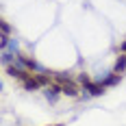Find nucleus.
Instances as JSON below:
<instances>
[{
	"label": "nucleus",
	"instance_id": "9",
	"mask_svg": "<svg viewBox=\"0 0 126 126\" xmlns=\"http://www.w3.org/2000/svg\"><path fill=\"white\" fill-rule=\"evenodd\" d=\"M35 76H37L39 85H46V83H50V78H48V76H44V74H35Z\"/></svg>",
	"mask_w": 126,
	"mask_h": 126
},
{
	"label": "nucleus",
	"instance_id": "11",
	"mask_svg": "<svg viewBox=\"0 0 126 126\" xmlns=\"http://www.w3.org/2000/svg\"><path fill=\"white\" fill-rule=\"evenodd\" d=\"M120 50H122V52H126V41L122 44V46H120Z\"/></svg>",
	"mask_w": 126,
	"mask_h": 126
},
{
	"label": "nucleus",
	"instance_id": "5",
	"mask_svg": "<svg viewBox=\"0 0 126 126\" xmlns=\"http://www.w3.org/2000/svg\"><path fill=\"white\" fill-rule=\"evenodd\" d=\"M20 61L24 63V65L28 67V70H37V63L33 61V59H28V57H24V54H20Z\"/></svg>",
	"mask_w": 126,
	"mask_h": 126
},
{
	"label": "nucleus",
	"instance_id": "7",
	"mask_svg": "<svg viewBox=\"0 0 126 126\" xmlns=\"http://www.w3.org/2000/svg\"><path fill=\"white\" fill-rule=\"evenodd\" d=\"M124 67H126V54L122 57V59H117V63H115V74L124 72Z\"/></svg>",
	"mask_w": 126,
	"mask_h": 126
},
{
	"label": "nucleus",
	"instance_id": "2",
	"mask_svg": "<svg viewBox=\"0 0 126 126\" xmlns=\"http://www.w3.org/2000/svg\"><path fill=\"white\" fill-rule=\"evenodd\" d=\"M22 85H24L28 91H35V89L41 87V85H39V80H37V76H33V74H28V76H26L24 80H22Z\"/></svg>",
	"mask_w": 126,
	"mask_h": 126
},
{
	"label": "nucleus",
	"instance_id": "3",
	"mask_svg": "<svg viewBox=\"0 0 126 126\" xmlns=\"http://www.w3.org/2000/svg\"><path fill=\"white\" fill-rule=\"evenodd\" d=\"M85 89H87V91L91 94V96H102V94H104V85L91 83V80H89V83H85Z\"/></svg>",
	"mask_w": 126,
	"mask_h": 126
},
{
	"label": "nucleus",
	"instance_id": "12",
	"mask_svg": "<svg viewBox=\"0 0 126 126\" xmlns=\"http://www.w3.org/2000/svg\"><path fill=\"white\" fill-rule=\"evenodd\" d=\"M52 126H63V124H52Z\"/></svg>",
	"mask_w": 126,
	"mask_h": 126
},
{
	"label": "nucleus",
	"instance_id": "8",
	"mask_svg": "<svg viewBox=\"0 0 126 126\" xmlns=\"http://www.w3.org/2000/svg\"><path fill=\"white\" fill-rule=\"evenodd\" d=\"M0 28H2V35H9L11 33V26L7 24V22H0Z\"/></svg>",
	"mask_w": 126,
	"mask_h": 126
},
{
	"label": "nucleus",
	"instance_id": "1",
	"mask_svg": "<svg viewBox=\"0 0 126 126\" xmlns=\"http://www.w3.org/2000/svg\"><path fill=\"white\" fill-rule=\"evenodd\" d=\"M57 83L61 85V89H63V94H65V96H78V89H76V85L70 80V78L57 76Z\"/></svg>",
	"mask_w": 126,
	"mask_h": 126
},
{
	"label": "nucleus",
	"instance_id": "10",
	"mask_svg": "<svg viewBox=\"0 0 126 126\" xmlns=\"http://www.w3.org/2000/svg\"><path fill=\"white\" fill-rule=\"evenodd\" d=\"M80 83H83V85H85V83H89V76H87V74H80Z\"/></svg>",
	"mask_w": 126,
	"mask_h": 126
},
{
	"label": "nucleus",
	"instance_id": "4",
	"mask_svg": "<svg viewBox=\"0 0 126 126\" xmlns=\"http://www.w3.org/2000/svg\"><path fill=\"white\" fill-rule=\"evenodd\" d=\"M7 72H9L13 78H17V80H24L26 76H28V72H24L22 67H15V65H9V67H7Z\"/></svg>",
	"mask_w": 126,
	"mask_h": 126
},
{
	"label": "nucleus",
	"instance_id": "6",
	"mask_svg": "<svg viewBox=\"0 0 126 126\" xmlns=\"http://www.w3.org/2000/svg\"><path fill=\"white\" fill-rule=\"evenodd\" d=\"M57 94H63L61 85H50V87H48V98H54Z\"/></svg>",
	"mask_w": 126,
	"mask_h": 126
}]
</instances>
